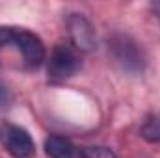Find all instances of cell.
<instances>
[{"mask_svg": "<svg viewBox=\"0 0 160 158\" xmlns=\"http://www.w3.org/2000/svg\"><path fill=\"white\" fill-rule=\"evenodd\" d=\"M45 62V45L30 30L0 26V69L36 71Z\"/></svg>", "mask_w": 160, "mask_h": 158, "instance_id": "cell-1", "label": "cell"}, {"mask_svg": "<svg viewBox=\"0 0 160 158\" xmlns=\"http://www.w3.org/2000/svg\"><path fill=\"white\" fill-rule=\"evenodd\" d=\"M108 45V52L114 58V62L119 65L125 73H142L145 69L147 63V56L143 52V48L140 47V43L136 39H132L127 34L116 32L112 36H108L106 39Z\"/></svg>", "mask_w": 160, "mask_h": 158, "instance_id": "cell-2", "label": "cell"}, {"mask_svg": "<svg viewBox=\"0 0 160 158\" xmlns=\"http://www.w3.org/2000/svg\"><path fill=\"white\" fill-rule=\"evenodd\" d=\"M82 67V60H80V52L73 45H56L50 52L48 58V80L50 82H63V80L75 77Z\"/></svg>", "mask_w": 160, "mask_h": 158, "instance_id": "cell-3", "label": "cell"}, {"mask_svg": "<svg viewBox=\"0 0 160 158\" xmlns=\"http://www.w3.org/2000/svg\"><path fill=\"white\" fill-rule=\"evenodd\" d=\"M0 143L13 158H34L36 143L26 128L13 123H0Z\"/></svg>", "mask_w": 160, "mask_h": 158, "instance_id": "cell-4", "label": "cell"}, {"mask_svg": "<svg viewBox=\"0 0 160 158\" xmlns=\"http://www.w3.org/2000/svg\"><path fill=\"white\" fill-rule=\"evenodd\" d=\"M65 24H67V34H69L71 45L78 52H91L97 47L95 28L82 13H69Z\"/></svg>", "mask_w": 160, "mask_h": 158, "instance_id": "cell-5", "label": "cell"}, {"mask_svg": "<svg viewBox=\"0 0 160 158\" xmlns=\"http://www.w3.org/2000/svg\"><path fill=\"white\" fill-rule=\"evenodd\" d=\"M45 153L48 158H77L75 145L63 136H48L45 141Z\"/></svg>", "mask_w": 160, "mask_h": 158, "instance_id": "cell-6", "label": "cell"}, {"mask_svg": "<svg viewBox=\"0 0 160 158\" xmlns=\"http://www.w3.org/2000/svg\"><path fill=\"white\" fill-rule=\"evenodd\" d=\"M140 136L149 143H160V116L147 119L140 128Z\"/></svg>", "mask_w": 160, "mask_h": 158, "instance_id": "cell-7", "label": "cell"}, {"mask_svg": "<svg viewBox=\"0 0 160 158\" xmlns=\"http://www.w3.org/2000/svg\"><path fill=\"white\" fill-rule=\"evenodd\" d=\"M80 158H118V155L104 145H89L80 151Z\"/></svg>", "mask_w": 160, "mask_h": 158, "instance_id": "cell-8", "label": "cell"}, {"mask_svg": "<svg viewBox=\"0 0 160 158\" xmlns=\"http://www.w3.org/2000/svg\"><path fill=\"white\" fill-rule=\"evenodd\" d=\"M11 102H13V95H11L9 87L0 80V112L8 110L11 106Z\"/></svg>", "mask_w": 160, "mask_h": 158, "instance_id": "cell-9", "label": "cell"}, {"mask_svg": "<svg viewBox=\"0 0 160 158\" xmlns=\"http://www.w3.org/2000/svg\"><path fill=\"white\" fill-rule=\"evenodd\" d=\"M151 9H153V13L157 15V19L160 21V2H153V4H151Z\"/></svg>", "mask_w": 160, "mask_h": 158, "instance_id": "cell-10", "label": "cell"}]
</instances>
